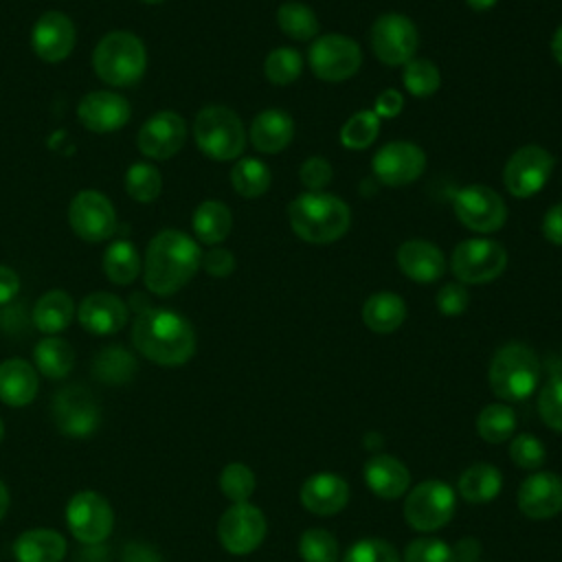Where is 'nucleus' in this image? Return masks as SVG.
<instances>
[{
    "label": "nucleus",
    "mask_w": 562,
    "mask_h": 562,
    "mask_svg": "<svg viewBox=\"0 0 562 562\" xmlns=\"http://www.w3.org/2000/svg\"><path fill=\"white\" fill-rule=\"evenodd\" d=\"M134 347L151 362L180 367L195 353V331L191 323L165 307H145L136 314L132 327Z\"/></svg>",
    "instance_id": "1"
},
{
    "label": "nucleus",
    "mask_w": 562,
    "mask_h": 562,
    "mask_svg": "<svg viewBox=\"0 0 562 562\" xmlns=\"http://www.w3.org/2000/svg\"><path fill=\"white\" fill-rule=\"evenodd\" d=\"M200 261L202 252L193 237L176 228L160 231L151 237L145 250V285L158 296H169L193 279Z\"/></svg>",
    "instance_id": "2"
},
{
    "label": "nucleus",
    "mask_w": 562,
    "mask_h": 562,
    "mask_svg": "<svg viewBox=\"0 0 562 562\" xmlns=\"http://www.w3.org/2000/svg\"><path fill=\"white\" fill-rule=\"evenodd\" d=\"M288 222L299 239L307 244H331L349 231L351 211L334 193L305 191L290 202Z\"/></svg>",
    "instance_id": "3"
},
{
    "label": "nucleus",
    "mask_w": 562,
    "mask_h": 562,
    "mask_svg": "<svg viewBox=\"0 0 562 562\" xmlns=\"http://www.w3.org/2000/svg\"><path fill=\"white\" fill-rule=\"evenodd\" d=\"M94 72L101 81L125 88L140 81L147 68V53L140 42L130 31H112L99 40L92 53Z\"/></svg>",
    "instance_id": "4"
},
{
    "label": "nucleus",
    "mask_w": 562,
    "mask_h": 562,
    "mask_svg": "<svg viewBox=\"0 0 562 562\" xmlns=\"http://www.w3.org/2000/svg\"><path fill=\"white\" fill-rule=\"evenodd\" d=\"M540 380V362L522 342L503 345L490 362V386L505 402L527 400Z\"/></svg>",
    "instance_id": "5"
},
{
    "label": "nucleus",
    "mask_w": 562,
    "mask_h": 562,
    "mask_svg": "<svg viewBox=\"0 0 562 562\" xmlns=\"http://www.w3.org/2000/svg\"><path fill=\"white\" fill-rule=\"evenodd\" d=\"M193 136L200 151L213 160H233L246 147L241 119L226 105H206L193 121Z\"/></svg>",
    "instance_id": "6"
},
{
    "label": "nucleus",
    "mask_w": 562,
    "mask_h": 562,
    "mask_svg": "<svg viewBox=\"0 0 562 562\" xmlns=\"http://www.w3.org/2000/svg\"><path fill=\"white\" fill-rule=\"evenodd\" d=\"M507 250L485 237H474L461 241L450 257V270L463 285L490 283L505 272Z\"/></svg>",
    "instance_id": "7"
},
{
    "label": "nucleus",
    "mask_w": 562,
    "mask_h": 562,
    "mask_svg": "<svg viewBox=\"0 0 562 562\" xmlns=\"http://www.w3.org/2000/svg\"><path fill=\"white\" fill-rule=\"evenodd\" d=\"M307 64L318 79L338 83L351 79L360 70L362 50L356 40L340 33H327L312 42Z\"/></svg>",
    "instance_id": "8"
},
{
    "label": "nucleus",
    "mask_w": 562,
    "mask_h": 562,
    "mask_svg": "<svg viewBox=\"0 0 562 562\" xmlns=\"http://www.w3.org/2000/svg\"><path fill=\"white\" fill-rule=\"evenodd\" d=\"M457 496L443 481H424L415 485L404 501V518L417 531H437L454 514Z\"/></svg>",
    "instance_id": "9"
},
{
    "label": "nucleus",
    "mask_w": 562,
    "mask_h": 562,
    "mask_svg": "<svg viewBox=\"0 0 562 562\" xmlns=\"http://www.w3.org/2000/svg\"><path fill=\"white\" fill-rule=\"evenodd\" d=\"M452 211L457 220L474 233H494L507 220L503 198L487 184H468L452 195Z\"/></svg>",
    "instance_id": "10"
},
{
    "label": "nucleus",
    "mask_w": 562,
    "mask_h": 562,
    "mask_svg": "<svg viewBox=\"0 0 562 562\" xmlns=\"http://www.w3.org/2000/svg\"><path fill=\"white\" fill-rule=\"evenodd\" d=\"M553 156L540 145L516 149L503 169V184L514 198H531L544 189L553 173Z\"/></svg>",
    "instance_id": "11"
},
{
    "label": "nucleus",
    "mask_w": 562,
    "mask_h": 562,
    "mask_svg": "<svg viewBox=\"0 0 562 562\" xmlns=\"http://www.w3.org/2000/svg\"><path fill=\"white\" fill-rule=\"evenodd\" d=\"M66 522L79 542L99 544L112 533V505L99 492L81 490L66 505Z\"/></svg>",
    "instance_id": "12"
},
{
    "label": "nucleus",
    "mask_w": 562,
    "mask_h": 562,
    "mask_svg": "<svg viewBox=\"0 0 562 562\" xmlns=\"http://www.w3.org/2000/svg\"><path fill=\"white\" fill-rule=\"evenodd\" d=\"M419 44L417 29L402 13H384L371 26V48L386 66H404L413 59Z\"/></svg>",
    "instance_id": "13"
},
{
    "label": "nucleus",
    "mask_w": 562,
    "mask_h": 562,
    "mask_svg": "<svg viewBox=\"0 0 562 562\" xmlns=\"http://www.w3.org/2000/svg\"><path fill=\"white\" fill-rule=\"evenodd\" d=\"M217 538L233 555L252 553L266 538V516L250 503H233L220 516Z\"/></svg>",
    "instance_id": "14"
},
{
    "label": "nucleus",
    "mask_w": 562,
    "mask_h": 562,
    "mask_svg": "<svg viewBox=\"0 0 562 562\" xmlns=\"http://www.w3.org/2000/svg\"><path fill=\"white\" fill-rule=\"evenodd\" d=\"M373 176L384 187H406L415 182L426 169V154L419 145L408 140H393L382 145L371 158Z\"/></svg>",
    "instance_id": "15"
},
{
    "label": "nucleus",
    "mask_w": 562,
    "mask_h": 562,
    "mask_svg": "<svg viewBox=\"0 0 562 562\" xmlns=\"http://www.w3.org/2000/svg\"><path fill=\"white\" fill-rule=\"evenodd\" d=\"M68 224L83 241H105L116 231V211L99 191H81L68 206Z\"/></svg>",
    "instance_id": "16"
},
{
    "label": "nucleus",
    "mask_w": 562,
    "mask_h": 562,
    "mask_svg": "<svg viewBox=\"0 0 562 562\" xmlns=\"http://www.w3.org/2000/svg\"><path fill=\"white\" fill-rule=\"evenodd\" d=\"M53 419L68 437H88L101 422V411L90 391L83 386H64L53 397Z\"/></svg>",
    "instance_id": "17"
},
{
    "label": "nucleus",
    "mask_w": 562,
    "mask_h": 562,
    "mask_svg": "<svg viewBox=\"0 0 562 562\" xmlns=\"http://www.w3.org/2000/svg\"><path fill=\"white\" fill-rule=\"evenodd\" d=\"M184 140H187V123L178 112H171V110L151 114L143 123L136 136V145L140 154L154 160H167L176 156L182 149Z\"/></svg>",
    "instance_id": "18"
},
{
    "label": "nucleus",
    "mask_w": 562,
    "mask_h": 562,
    "mask_svg": "<svg viewBox=\"0 0 562 562\" xmlns=\"http://www.w3.org/2000/svg\"><path fill=\"white\" fill-rule=\"evenodd\" d=\"M33 53L46 64L64 61L75 48V24L61 11H46L31 31Z\"/></svg>",
    "instance_id": "19"
},
{
    "label": "nucleus",
    "mask_w": 562,
    "mask_h": 562,
    "mask_svg": "<svg viewBox=\"0 0 562 562\" xmlns=\"http://www.w3.org/2000/svg\"><path fill=\"white\" fill-rule=\"evenodd\" d=\"M77 116L86 130L94 134H110L121 130L130 121L132 108L121 94L97 90L79 101Z\"/></svg>",
    "instance_id": "20"
},
{
    "label": "nucleus",
    "mask_w": 562,
    "mask_h": 562,
    "mask_svg": "<svg viewBox=\"0 0 562 562\" xmlns=\"http://www.w3.org/2000/svg\"><path fill=\"white\" fill-rule=\"evenodd\" d=\"M518 507L525 516L544 520L562 512V479L553 472L527 476L518 490Z\"/></svg>",
    "instance_id": "21"
},
{
    "label": "nucleus",
    "mask_w": 562,
    "mask_h": 562,
    "mask_svg": "<svg viewBox=\"0 0 562 562\" xmlns=\"http://www.w3.org/2000/svg\"><path fill=\"white\" fill-rule=\"evenodd\" d=\"M77 318L86 331L94 336H110L125 327L127 305L110 292H92L81 301Z\"/></svg>",
    "instance_id": "22"
},
{
    "label": "nucleus",
    "mask_w": 562,
    "mask_h": 562,
    "mask_svg": "<svg viewBox=\"0 0 562 562\" xmlns=\"http://www.w3.org/2000/svg\"><path fill=\"white\" fill-rule=\"evenodd\" d=\"M349 485L334 472H316L301 485V505L316 516H334L345 509Z\"/></svg>",
    "instance_id": "23"
},
{
    "label": "nucleus",
    "mask_w": 562,
    "mask_h": 562,
    "mask_svg": "<svg viewBox=\"0 0 562 562\" xmlns=\"http://www.w3.org/2000/svg\"><path fill=\"white\" fill-rule=\"evenodd\" d=\"M397 266L404 277L417 283H432L446 272L443 252L426 239H408L397 248Z\"/></svg>",
    "instance_id": "24"
},
{
    "label": "nucleus",
    "mask_w": 562,
    "mask_h": 562,
    "mask_svg": "<svg viewBox=\"0 0 562 562\" xmlns=\"http://www.w3.org/2000/svg\"><path fill=\"white\" fill-rule=\"evenodd\" d=\"M248 136L257 151L279 154L290 145L294 136V121L285 110L268 108L252 119Z\"/></svg>",
    "instance_id": "25"
},
{
    "label": "nucleus",
    "mask_w": 562,
    "mask_h": 562,
    "mask_svg": "<svg viewBox=\"0 0 562 562\" xmlns=\"http://www.w3.org/2000/svg\"><path fill=\"white\" fill-rule=\"evenodd\" d=\"M364 481L375 496L391 501L408 490L411 474L400 459L391 454H373L364 463Z\"/></svg>",
    "instance_id": "26"
},
{
    "label": "nucleus",
    "mask_w": 562,
    "mask_h": 562,
    "mask_svg": "<svg viewBox=\"0 0 562 562\" xmlns=\"http://www.w3.org/2000/svg\"><path fill=\"white\" fill-rule=\"evenodd\" d=\"M37 371L22 358H9L0 362V402L20 408L37 395Z\"/></svg>",
    "instance_id": "27"
},
{
    "label": "nucleus",
    "mask_w": 562,
    "mask_h": 562,
    "mask_svg": "<svg viewBox=\"0 0 562 562\" xmlns=\"http://www.w3.org/2000/svg\"><path fill=\"white\" fill-rule=\"evenodd\" d=\"M18 562H61L66 555V538L53 529H29L13 544Z\"/></svg>",
    "instance_id": "28"
},
{
    "label": "nucleus",
    "mask_w": 562,
    "mask_h": 562,
    "mask_svg": "<svg viewBox=\"0 0 562 562\" xmlns=\"http://www.w3.org/2000/svg\"><path fill=\"white\" fill-rule=\"evenodd\" d=\"M406 318V303L393 292H375L362 305V323L375 334L395 331Z\"/></svg>",
    "instance_id": "29"
},
{
    "label": "nucleus",
    "mask_w": 562,
    "mask_h": 562,
    "mask_svg": "<svg viewBox=\"0 0 562 562\" xmlns=\"http://www.w3.org/2000/svg\"><path fill=\"white\" fill-rule=\"evenodd\" d=\"M191 226H193L195 237L202 244L215 246L228 237V233L233 228V213L220 200H204L193 211Z\"/></svg>",
    "instance_id": "30"
},
{
    "label": "nucleus",
    "mask_w": 562,
    "mask_h": 562,
    "mask_svg": "<svg viewBox=\"0 0 562 562\" xmlns=\"http://www.w3.org/2000/svg\"><path fill=\"white\" fill-rule=\"evenodd\" d=\"M75 314L72 296L64 290H48L42 294L33 307V323L40 331L53 336L64 331Z\"/></svg>",
    "instance_id": "31"
},
{
    "label": "nucleus",
    "mask_w": 562,
    "mask_h": 562,
    "mask_svg": "<svg viewBox=\"0 0 562 562\" xmlns=\"http://www.w3.org/2000/svg\"><path fill=\"white\" fill-rule=\"evenodd\" d=\"M459 494L468 503H487L498 496L503 487L501 472L490 463H474L459 476Z\"/></svg>",
    "instance_id": "32"
},
{
    "label": "nucleus",
    "mask_w": 562,
    "mask_h": 562,
    "mask_svg": "<svg viewBox=\"0 0 562 562\" xmlns=\"http://www.w3.org/2000/svg\"><path fill=\"white\" fill-rule=\"evenodd\" d=\"M33 360L40 373H44L50 380H59L70 373L75 364V351L64 338L46 336L35 345Z\"/></svg>",
    "instance_id": "33"
},
{
    "label": "nucleus",
    "mask_w": 562,
    "mask_h": 562,
    "mask_svg": "<svg viewBox=\"0 0 562 562\" xmlns=\"http://www.w3.org/2000/svg\"><path fill=\"white\" fill-rule=\"evenodd\" d=\"M103 272L116 285H127L140 274V257L132 241L116 239L103 255Z\"/></svg>",
    "instance_id": "34"
},
{
    "label": "nucleus",
    "mask_w": 562,
    "mask_h": 562,
    "mask_svg": "<svg viewBox=\"0 0 562 562\" xmlns=\"http://www.w3.org/2000/svg\"><path fill=\"white\" fill-rule=\"evenodd\" d=\"M272 173L268 165L259 158H241L231 169V184L235 193H239L246 200H255L263 195L270 189Z\"/></svg>",
    "instance_id": "35"
},
{
    "label": "nucleus",
    "mask_w": 562,
    "mask_h": 562,
    "mask_svg": "<svg viewBox=\"0 0 562 562\" xmlns=\"http://www.w3.org/2000/svg\"><path fill=\"white\" fill-rule=\"evenodd\" d=\"M92 373L101 382L123 384V382H130L132 375L136 373V360L127 349L119 345H110L97 353L92 362Z\"/></svg>",
    "instance_id": "36"
},
{
    "label": "nucleus",
    "mask_w": 562,
    "mask_h": 562,
    "mask_svg": "<svg viewBox=\"0 0 562 562\" xmlns=\"http://www.w3.org/2000/svg\"><path fill=\"white\" fill-rule=\"evenodd\" d=\"M277 24L283 31V35H288L296 42L314 40L318 33L316 13L303 2H283L277 9Z\"/></svg>",
    "instance_id": "37"
},
{
    "label": "nucleus",
    "mask_w": 562,
    "mask_h": 562,
    "mask_svg": "<svg viewBox=\"0 0 562 562\" xmlns=\"http://www.w3.org/2000/svg\"><path fill=\"white\" fill-rule=\"evenodd\" d=\"M516 430V415L507 404H487L476 417V432L487 443H503Z\"/></svg>",
    "instance_id": "38"
},
{
    "label": "nucleus",
    "mask_w": 562,
    "mask_h": 562,
    "mask_svg": "<svg viewBox=\"0 0 562 562\" xmlns=\"http://www.w3.org/2000/svg\"><path fill=\"white\" fill-rule=\"evenodd\" d=\"M378 132H380V119L375 116V112L360 110V112H353L340 127V143L351 151L367 149L378 138Z\"/></svg>",
    "instance_id": "39"
},
{
    "label": "nucleus",
    "mask_w": 562,
    "mask_h": 562,
    "mask_svg": "<svg viewBox=\"0 0 562 562\" xmlns=\"http://www.w3.org/2000/svg\"><path fill=\"white\" fill-rule=\"evenodd\" d=\"M266 79L274 86H290L294 83L303 72V57L299 50L290 46H281L268 53L263 61Z\"/></svg>",
    "instance_id": "40"
},
{
    "label": "nucleus",
    "mask_w": 562,
    "mask_h": 562,
    "mask_svg": "<svg viewBox=\"0 0 562 562\" xmlns=\"http://www.w3.org/2000/svg\"><path fill=\"white\" fill-rule=\"evenodd\" d=\"M402 81L408 94L417 99H426L439 90L441 83V72L430 59H411L404 64Z\"/></svg>",
    "instance_id": "41"
},
{
    "label": "nucleus",
    "mask_w": 562,
    "mask_h": 562,
    "mask_svg": "<svg viewBox=\"0 0 562 562\" xmlns=\"http://www.w3.org/2000/svg\"><path fill=\"white\" fill-rule=\"evenodd\" d=\"M162 189L160 171L149 162H134L125 171V191L136 202H151Z\"/></svg>",
    "instance_id": "42"
},
{
    "label": "nucleus",
    "mask_w": 562,
    "mask_h": 562,
    "mask_svg": "<svg viewBox=\"0 0 562 562\" xmlns=\"http://www.w3.org/2000/svg\"><path fill=\"white\" fill-rule=\"evenodd\" d=\"M299 555L303 562H338L340 549L327 529H307L301 533Z\"/></svg>",
    "instance_id": "43"
},
{
    "label": "nucleus",
    "mask_w": 562,
    "mask_h": 562,
    "mask_svg": "<svg viewBox=\"0 0 562 562\" xmlns=\"http://www.w3.org/2000/svg\"><path fill=\"white\" fill-rule=\"evenodd\" d=\"M255 474L244 463H228L220 474V490L233 503H248L255 492Z\"/></svg>",
    "instance_id": "44"
},
{
    "label": "nucleus",
    "mask_w": 562,
    "mask_h": 562,
    "mask_svg": "<svg viewBox=\"0 0 562 562\" xmlns=\"http://www.w3.org/2000/svg\"><path fill=\"white\" fill-rule=\"evenodd\" d=\"M509 457L512 461L522 468V470H536L544 463L547 450L542 446V441L529 432H520L516 437H512L509 443Z\"/></svg>",
    "instance_id": "45"
},
{
    "label": "nucleus",
    "mask_w": 562,
    "mask_h": 562,
    "mask_svg": "<svg viewBox=\"0 0 562 562\" xmlns=\"http://www.w3.org/2000/svg\"><path fill=\"white\" fill-rule=\"evenodd\" d=\"M538 413L542 417V422L562 432V375L551 378L538 395Z\"/></svg>",
    "instance_id": "46"
},
{
    "label": "nucleus",
    "mask_w": 562,
    "mask_h": 562,
    "mask_svg": "<svg viewBox=\"0 0 562 562\" xmlns=\"http://www.w3.org/2000/svg\"><path fill=\"white\" fill-rule=\"evenodd\" d=\"M342 562H400V555L386 540L364 538L347 549Z\"/></svg>",
    "instance_id": "47"
},
{
    "label": "nucleus",
    "mask_w": 562,
    "mask_h": 562,
    "mask_svg": "<svg viewBox=\"0 0 562 562\" xmlns=\"http://www.w3.org/2000/svg\"><path fill=\"white\" fill-rule=\"evenodd\" d=\"M404 562H457L452 547L437 538H417L408 542Z\"/></svg>",
    "instance_id": "48"
},
{
    "label": "nucleus",
    "mask_w": 562,
    "mask_h": 562,
    "mask_svg": "<svg viewBox=\"0 0 562 562\" xmlns=\"http://www.w3.org/2000/svg\"><path fill=\"white\" fill-rule=\"evenodd\" d=\"M331 176H334L331 165L321 156H312V158L303 160V165L299 169L301 184L307 191H325V187L331 182Z\"/></svg>",
    "instance_id": "49"
},
{
    "label": "nucleus",
    "mask_w": 562,
    "mask_h": 562,
    "mask_svg": "<svg viewBox=\"0 0 562 562\" xmlns=\"http://www.w3.org/2000/svg\"><path fill=\"white\" fill-rule=\"evenodd\" d=\"M468 290L463 283H446L443 288H439L437 296H435V303H437V310L443 314V316H459L465 312L468 307Z\"/></svg>",
    "instance_id": "50"
},
{
    "label": "nucleus",
    "mask_w": 562,
    "mask_h": 562,
    "mask_svg": "<svg viewBox=\"0 0 562 562\" xmlns=\"http://www.w3.org/2000/svg\"><path fill=\"white\" fill-rule=\"evenodd\" d=\"M200 266L204 268L206 274L224 279V277H228L235 270V257L226 248H211L209 252L202 255Z\"/></svg>",
    "instance_id": "51"
},
{
    "label": "nucleus",
    "mask_w": 562,
    "mask_h": 562,
    "mask_svg": "<svg viewBox=\"0 0 562 562\" xmlns=\"http://www.w3.org/2000/svg\"><path fill=\"white\" fill-rule=\"evenodd\" d=\"M404 110V97L395 88H386L378 94L373 112L378 119H395Z\"/></svg>",
    "instance_id": "52"
},
{
    "label": "nucleus",
    "mask_w": 562,
    "mask_h": 562,
    "mask_svg": "<svg viewBox=\"0 0 562 562\" xmlns=\"http://www.w3.org/2000/svg\"><path fill=\"white\" fill-rule=\"evenodd\" d=\"M542 235L547 241L562 246V202L553 204L542 217Z\"/></svg>",
    "instance_id": "53"
},
{
    "label": "nucleus",
    "mask_w": 562,
    "mask_h": 562,
    "mask_svg": "<svg viewBox=\"0 0 562 562\" xmlns=\"http://www.w3.org/2000/svg\"><path fill=\"white\" fill-rule=\"evenodd\" d=\"M20 290V277L13 268L0 266V305H7Z\"/></svg>",
    "instance_id": "54"
},
{
    "label": "nucleus",
    "mask_w": 562,
    "mask_h": 562,
    "mask_svg": "<svg viewBox=\"0 0 562 562\" xmlns=\"http://www.w3.org/2000/svg\"><path fill=\"white\" fill-rule=\"evenodd\" d=\"M123 562H160V555L140 542H130L123 553Z\"/></svg>",
    "instance_id": "55"
},
{
    "label": "nucleus",
    "mask_w": 562,
    "mask_h": 562,
    "mask_svg": "<svg viewBox=\"0 0 562 562\" xmlns=\"http://www.w3.org/2000/svg\"><path fill=\"white\" fill-rule=\"evenodd\" d=\"M551 53H553L555 61L562 66V24L558 26V31L551 37Z\"/></svg>",
    "instance_id": "56"
},
{
    "label": "nucleus",
    "mask_w": 562,
    "mask_h": 562,
    "mask_svg": "<svg viewBox=\"0 0 562 562\" xmlns=\"http://www.w3.org/2000/svg\"><path fill=\"white\" fill-rule=\"evenodd\" d=\"M465 4L474 11H490L496 4V0H465Z\"/></svg>",
    "instance_id": "57"
},
{
    "label": "nucleus",
    "mask_w": 562,
    "mask_h": 562,
    "mask_svg": "<svg viewBox=\"0 0 562 562\" xmlns=\"http://www.w3.org/2000/svg\"><path fill=\"white\" fill-rule=\"evenodd\" d=\"M7 509H9V490H7V485L0 481V520L4 518Z\"/></svg>",
    "instance_id": "58"
},
{
    "label": "nucleus",
    "mask_w": 562,
    "mask_h": 562,
    "mask_svg": "<svg viewBox=\"0 0 562 562\" xmlns=\"http://www.w3.org/2000/svg\"><path fill=\"white\" fill-rule=\"evenodd\" d=\"M2 437H4V424H2V419H0V441H2Z\"/></svg>",
    "instance_id": "59"
},
{
    "label": "nucleus",
    "mask_w": 562,
    "mask_h": 562,
    "mask_svg": "<svg viewBox=\"0 0 562 562\" xmlns=\"http://www.w3.org/2000/svg\"><path fill=\"white\" fill-rule=\"evenodd\" d=\"M143 2H147V4H158V2H162V0H143Z\"/></svg>",
    "instance_id": "60"
}]
</instances>
